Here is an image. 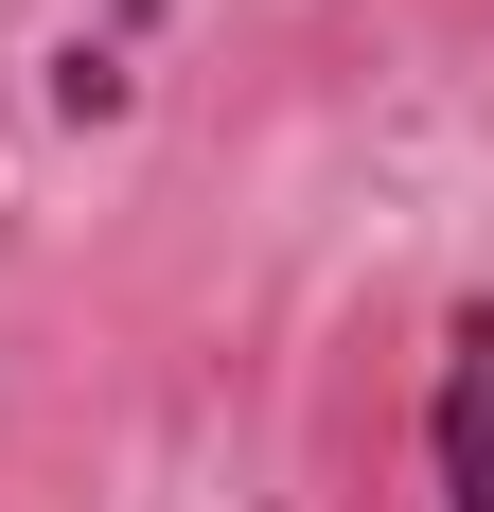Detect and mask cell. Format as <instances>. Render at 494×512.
<instances>
[{"label":"cell","instance_id":"cell-1","mask_svg":"<svg viewBox=\"0 0 494 512\" xmlns=\"http://www.w3.org/2000/svg\"><path fill=\"white\" fill-rule=\"evenodd\" d=\"M424 460H442V512H494V301H459V336H442V424H424Z\"/></svg>","mask_w":494,"mask_h":512}]
</instances>
